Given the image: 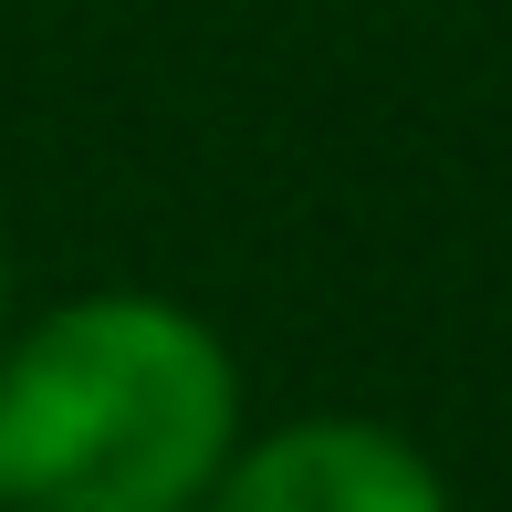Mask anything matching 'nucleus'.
I'll return each instance as SVG.
<instances>
[{"instance_id":"f257e3e1","label":"nucleus","mask_w":512,"mask_h":512,"mask_svg":"<svg viewBox=\"0 0 512 512\" xmlns=\"http://www.w3.org/2000/svg\"><path fill=\"white\" fill-rule=\"evenodd\" d=\"M241 377L199 314L95 293L0 356V502L11 512H189L230 460Z\"/></svg>"},{"instance_id":"7ed1b4c3","label":"nucleus","mask_w":512,"mask_h":512,"mask_svg":"<svg viewBox=\"0 0 512 512\" xmlns=\"http://www.w3.org/2000/svg\"><path fill=\"white\" fill-rule=\"evenodd\" d=\"M0 283H11V272H0Z\"/></svg>"},{"instance_id":"f03ea898","label":"nucleus","mask_w":512,"mask_h":512,"mask_svg":"<svg viewBox=\"0 0 512 512\" xmlns=\"http://www.w3.org/2000/svg\"><path fill=\"white\" fill-rule=\"evenodd\" d=\"M209 512H450L439 471L377 418H304L272 429L262 450L220 460V481L199 492Z\"/></svg>"}]
</instances>
